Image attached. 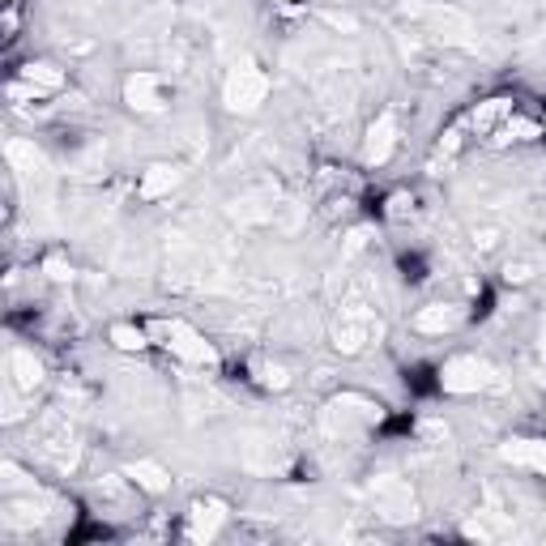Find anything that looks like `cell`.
I'll return each instance as SVG.
<instances>
[{
  "mask_svg": "<svg viewBox=\"0 0 546 546\" xmlns=\"http://www.w3.org/2000/svg\"><path fill=\"white\" fill-rule=\"evenodd\" d=\"M154 333L163 337V346L171 350V355H180V359L192 363V367H214V363H218V359H214V346L205 342L197 329L180 325V320H163V325H158Z\"/></svg>",
  "mask_w": 546,
  "mask_h": 546,
  "instance_id": "6da1fadb",
  "label": "cell"
},
{
  "mask_svg": "<svg viewBox=\"0 0 546 546\" xmlns=\"http://www.w3.org/2000/svg\"><path fill=\"white\" fill-rule=\"evenodd\" d=\"M495 384V367L487 359H453L440 367V393H478V389H491Z\"/></svg>",
  "mask_w": 546,
  "mask_h": 546,
  "instance_id": "7a4b0ae2",
  "label": "cell"
},
{
  "mask_svg": "<svg viewBox=\"0 0 546 546\" xmlns=\"http://www.w3.org/2000/svg\"><path fill=\"white\" fill-rule=\"evenodd\" d=\"M376 316L367 312V308H346L342 316H337V325H333V337H337V350H346V355H355V350H363L367 342H376Z\"/></svg>",
  "mask_w": 546,
  "mask_h": 546,
  "instance_id": "3957f363",
  "label": "cell"
},
{
  "mask_svg": "<svg viewBox=\"0 0 546 546\" xmlns=\"http://www.w3.org/2000/svg\"><path fill=\"white\" fill-rule=\"evenodd\" d=\"M265 94H269V77L261 69H235L231 73V82H227V103L231 111H256L265 103Z\"/></svg>",
  "mask_w": 546,
  "mask_h": 546,
  "instance_id": "277c9868",
  "label": "cell"
},
{
  "mask_svg": "<svg viewBox=\"0 0 546 546\" xmlns=\"http://www.w3.org/2000/svg\"><path fill=\"white\" fill-rule=\"evenodd\" d=\"M124 99L133 111H163L167 107V86H163V77L158 73H146V69H137L133 77H128V86H124Z\"/></svg>",
  "mask_w": 546,
  "mask_h": 546,
  "instance_id": "5b68a950",
  "label": "cell"
},
{
  "mask_svg": "<svg viewBox=\"0 0 546 546\" xmlns=\"http://www.w3.org/2000/svg\"><path fill=\"white\" fill-rule=\"evenodd\" d=\"M397 150V120H393V111H384V116L367 128V163L380 167V163H389V154Z\"/></svg>",
  "mask_w": 546,
  "mask_h": 546,
  "instance_id": "8992f818",
  "label": "cell"
},
{
  "mask_svg": "<svg viewBox=\"0 0 546 546\" xmlns=\"http://www.w3.org/2000/svg\"><path fill=\"white\" fill-rule=\"evenodd\" d=\"M222 521H227V504L201 500V504H192V512H188V534L192 538H214Z\"/></svg>",
  "mask_w": 546,
  "mask_h": 546,
  "instance_id": "52a82bcc",
  "label": "cell"
},
{
  "mask_svg": "<svg viewBox=\"0 0 546 546\" xmlns=\"http://www.w3.org/2000/svg\"><path fill=\"white\" fill-rule=\"evenodd\" d=\"M457 320H461V312L453 308V303H427V308H423L419 316H414V329L436 337V333H448V329H453Z\"/></svg>",
  "mask_w": 546,
  "mask_h": 546,
  "instance_id": "ba28073f",
  "label": "cell"
},
{
  "mask_svg": "<svg viewBox=\"0 0 546 546\" xmlns=\"http://www.w3.org/2000/svg\"><path fill=\"white\" fill-rule=\"evenodd\" d=\"M39 380H43L39 359L30 355V350H13V355H9V384H13V389H35Z\"/></svg>",
  "mask_w": 546,
  "mask_h": 546,
  "instance_id": "9c48e42d",
  "label": "cell"
},
{
  "mask_svg": "<svg viewBox=\"0 0 546 546\" xmlns=\"http://www.w3.org/2000/svg\"><path fill=\"white\" fill-rule=\"evenodd\" d=\"M504 457L512 465H529V470L546 474V444H538V440H512V448H504Z\"/></svg>",
  "mask_w": 546,
  "mask_h": 546,
  "instance_id": "30bf717a",
  "label": "cell"
},
{
  "mask_svg": "<svg viewBox=\"0 0 546 546\" xmlns=\"http://www.w3.org/2000/svg\"><path fill=\"white\" fill-rule=\"evenodd\" d=\"M175 184H180V171L163 163V167H150L146 171V184H141V192H146V197H163V192L175 188Z\"/></svg>",
  "mask_w": 546,
  "mask_h": 546,
  "instance_id": "8fae6325",
  "label": "cell"
},
{
  "mask_svg": "<svg viewBox=\"0 0 546 546\" xmlns=\"http://www.w3.org/2000/svg\"><path fill=\"white\" fill-rule=\"evenodd\" d=\"M128 474H133V483H137L141 491H154V495L171 487V478H167L163 470H158V465H133Z\"/></svg>",
  "mask_w": 546,
  "mask_h": 546,
  "instance_id": "7c38bea8",
  "label": "cell"
},
{
  "mask_svg": "<svg viewBox=\"0 0 546 546\" xmlns=\"http://www.w3.org/2000/svg\"><path fill=\"white\" fill-rule=\"evenodd\" d=\"M111 342H116L120 350H146L150 346V333L141 325H116L111 329Z\"/></svg>",
  "mask_w": 546,
  "mask_h": 546,
  "instance_id": "4fadbf2b",
  "label": "cell"
}]
</instances>
